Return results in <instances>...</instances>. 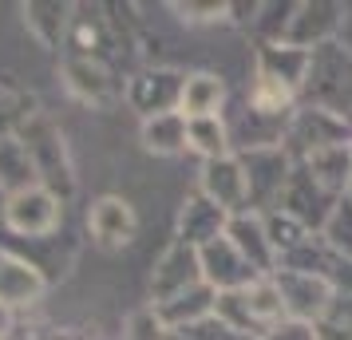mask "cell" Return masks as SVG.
Returning <instances> with one entry per match:
<instances>
[{"label": "cell", "instance_id": "1", "mask_svg": "<svg viewBox=\"0 0 352 340\" xmlns=\"http://www.w3.org/2000/svg\"><path fill=\"white\" fill-rule=\"evenodd\" d=\"M4 226L24 238H48L60 226V194H52L48 186H28L4 198Z\"/></svg>", "mask_w": 352, "mask_h": 340}, {"label": "cell", "instance_id": "2", "mask_svg": "<svg viewBox=\"0 0 352 340\" xmlns=\"http://www.w3.org/2000/svg\"><path fill=\"white\" fill-rule=\"evenodd\" d=\"M24 146H28V155H32L36 170H40V186H48L52 194H60V182H64V190H72V174H67V159H64V139L56 135L44 115H36L32 127H24Z\"/></svg>", "mask_w": 352, "mask_h": 340}, {"label": "cell", "instance_id": "3", "mask_svg": "<svg viewBox=\"0 0 352 340\" xmlns=\"http://www.w3.org/2000/svg\"><path fill=\"white\" fill-rule=\"evenodd\" d=\"M44 297V277L36 265H28L24 258L0 253V308L16 313V308L32 305Z\"/></svg>", "mask_w": 352, "mask_h": 340}, {"label": "cell", "instance_id": "4", "mask_svg": "<svg viewBox=\"0 0 352 340\" xmlns=\"http://www.w3.org/2000/svg\"><path fill=\"white\" fill-rule=\"evenodd\" d=\"M87 229L103 249H119L135 238V214L123 198H99L87 214Z\"/></svg>", "mask_w": 352, "mask_h": 340}, {"label": "cell", "instance_id": "5", "mask_svg": "<svg viewBox=\"0 0 352 340\" xmlns=\"http://www.w3.org/2000/svg\"><path fill=\"white\" fill-rule=\"evenodd\" d=\"M28 186H40V170H36L24 139L20 135H0V190L12 198Z\"/></svg>", "mask_w": 352, "mask_h": 340}, {"label": "cell", "instance_id": "6", "mask_svg": "<svg viewBox=\"0 0 352 340\" xmlns=\"http://www.w3.org/2000/svg\"><path fill=\"white\" fill-rule=\"evenodd\" d=\"M143 143L155 155H175L178 146H186V119H182V111H155L143 123Z\"/></svg>", "mask_w": 352, "mask_h": 340}, {"label": "cell", "instance_id": "7", "mask_svg": "<svg viewBox=\"0 0 352 340\" xmlns=\"http://www.w3.org/2000/svg\"><path fill=\"white\" fill-rule=\"evenodd\" d=\"M64 76H67V87L83 99V103H103V99L111 95V80H107V71L96 64V60H67L64 64Z\"/></svg>", "mask_w": 352, "mask_h": 340}, {"label": "cell", "instance_id": "8", "mask_svg": "<svg viewBox=\"0 0 352 340\" xmlns=\"http://www.w3.org/2000/svg\"><path fill=\"white\" fill-rule=\"evenodd\" d=\"M24 24L44 48H60L67 24V4H24Z\"/></svg>", "mask_w": 352, "mask_h": 340}, {"label": "cell", "instance_id": "9", "mask_svg": "<svg viewBox=\"0 0 352 340\" xmlns=\"http://www.w3.org/2000/svg\"><path fill=\"white\" fill-rule=\"evenodd\" d=\"M218 99H222V87H218L214 76H194V80H186L182 91H178L182 119H206V115H214Z\"/></svg>", "mask_w": 352, "mask_h": 340}, {"label": "cell", "instance_id": "10", "mask_svg": "<svg viewBox=\"0 0 352 340\" xmlns=\"http://www.w3.org/2000/svg\"><path fill=\"white\" fill-rule=\"evenodd\" d=\"M186 143L198 146L210 159H222L226 150V131L218 123V115H206V119H186Z\"/></svg>", "mask_w": 352, "mask_h": 340}, {"label": "cell", "instance_id": "11", "mask_svg": "<svg viewBox=\"0 0 352 340\" xmlns=\"http://www.w3.org/2000/svg\"><path fill=\"white\" fill-rule=\"evenodd\" d=\"M131 340H162V324L155 313H135L131 317Z\"/></svg>", "mask_w": 352, "mask_h": 340}, {"label": "cell", "instance_id": "12", "mask_svg": "<svg viewBox=\"0 0 352 340\" xmlns=\"http://www.w3.org/2000/svg\"><path fill=\"white\" fill-rule=\"evenodd\" d=\"M8 332H12V313H8V308H0V340L8 337Z\"/></svg>", "mask_w": 352, "mask_h": 340}]
</instances>
